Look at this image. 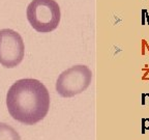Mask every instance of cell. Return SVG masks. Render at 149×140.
<instances>
[{
  "label": "cell",
  "mask_w": 149,
  "mask_h": 140,
  "mask_svg": "<svg viewBox=\"0 0 149 140\" xmlns=\"http://www.w3.org/2000/svg\"><path fill=\"white\" fill-rule=\"evenodd\" d=\"M26 14L32 28L40 33L51 32L60 23V6L55 0H32Z\"/></svg>",
  "instance_id": "obj_2"
},
{
  "label": "cell",
  "mask_w": 149,
  "mask_h": 140,
  "mask_svg": "<svg viewBox=\"0 0 149 140\" xmlns=\"http://www.w3.org/2000/svg\"><path fill=\"white\" fill-rule=\"evenodd\" d=\"M25 54L23 38L13 29L0 30V64L13 69L22 62Z\"/></svg>",
  "instance_id": "obj_4"
},
{
  "label": "cell",
  "mask_w": 149,
  "mask_h": 140,
  "mask_svg": "<svg viewBox=\"0 0 149 140\" xmlns=\"http://www.w3.org/2000/svg\"><path fill=\"white\" fill-rule=\"evenodd\" d=\"M0 140H22L13 127L0 123Z\"/></svg>",
  "instance_id": "obj_5"
},
{
  "label": "cell",
  "mask_w": 149,
  "mask_h": 140,
  "mask_svg": "<svg viewBox=\"0 0 149 140\" xmlns=\"http://www.w3.org/2000/svg\"><path fill=\"white\" fill-rule=\"evenodd\" d=\"M92 80V72L86 65H74L59 75L56 90L63 98H72L86 90Z\"/></svg>",
  "instance_id": "obj_3"
},
{
  "label": "cell",
  "mask_w": 149,
  "mask_h": 140,
  "mask_svg": "<svg viewBox=\"0 0 149 140\" xmlns=\"http://www.w3.org/2000/svg\"><path fill=\"white\" fill-rule=\"evenodd\" d=\"M6 106L13 118L21 124L32 126L48 114L50 93L40 80L20 79L9 87Z\"/></svg>",
  "instance_id": "obj_1"
}]
</instances>
